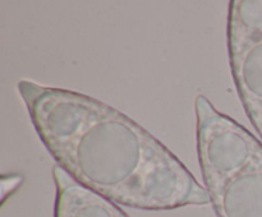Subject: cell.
Listing matches in <instances>:
<instances>
[{
	"label": "cell",
	"mask_w": 262,
	"mask_h": 217,
	"mask_svg": "<svg viewBox=\"0 0 262 217\" xmlns=\"http://www.w3.org/2000/svg\"><path fill=\"white\" fill-rule=\"evenodd\" d=\"M53 175L55 217H128L114 202L82 186L59 165L54 166Z\"/></svg>",
	"instance_id": "277c9868"
},
{
	"label": "cell",
	"mask_w": 262,
	"mask_h": 217,
	"mask_svg": "<svg viewBox=\"0 0 262 217\" xmlns=\"http://www.w3.org/2000/svg\"><path fill=\"white\" fill-rule=\"evenodd\" d=\"M228 47L238 93L262 137V0L230 2Z\"/></svg>",
	"instance_id": "3957f363"
},
{
	"label": "cell",
	"mask_w": 262,
	"mask_h": 217,
	"mask_svg": "<svg viewBox=\"0 0 262 217\" xmlns=\"http://www.w3.org/2000/svg\"><path fill=\"white\" fill-rule=\"evenodd\" d=\"M41 140L77 183L114 203L161 211L207 204L186 166L143 127L96 99L20 81Z\"/></svg>",
	"instance_id": "6da1fadb"
},
{
	"label": "cell",
	"mask_w": 262,
	"mask_h": 217,
	"mask_svg": "<svg viewBox=\"0 0 262 217\" xmlns=\"http://www.w3.org/2000/svg\"><path fill=\"white\" fill-rule=\"evenodd\" d=\"M197 151L217 217H262V143L200 94Z\"/></svg>",
	"instance_id": "7a4b0ae2"
}]
</instances>
